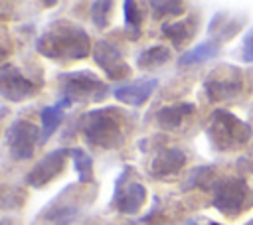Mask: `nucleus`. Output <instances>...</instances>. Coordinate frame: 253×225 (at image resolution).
Instances as JSON below:
<instances>
[{
	"label": "nucleus",
	"instance_id": "nucleus-26",
	"mask_svg": "<svg viewBox=\"0 0 253 225\" xmlns=\"http://www.w3.org/2000/svg\"><path fill=\"white\" fill-rule=\"evenodd\" d=\"M186 225H200V223H198L196 219H188V221H186Z\"/></svg>",
	"mask_w": 253,
	"mask_h": 225
},
{
	"label": "nucleus",
	"instance_id": "nucleus-28",
	"mask_svg": "<svg viewBox=\"0 0 253 225\" xmlns=\"http://www.w3.org/2000/svg\"><path fill=\"white\" fill-rule=\"evenodd\" d=\"M210 225H221V223H217V221H211V223H210Z\"/></svg>",
	"mask_w": 253,
	"mask_h": 225
},
{
	"label": "nucleus",
	"instance_id": "nucleus-7",
	"mask_svg": "<svg viewBox=\"0 0 253 225\" xmlns=\"http://www.w3.org/2000/svg\"><path fill=\"white\" fill-rule=\"evenodd\" d=\"M245 91V75L237 65L219 63L204 77V95L211 105H231Z\"/></svg>",
	"mask_w": 253,
	"mask_h": 225
},
{
	"label": "nucleus",
	"instance_id": "nucleus-10",
	"mask_svg": "<svg viewBox=\"0 0 253 225\" xmlns=\"http://www.w3.org/2000/svg\"><path fill=\"white\" fill-rule=\"evenodd\" d=\"M6 148L12 160L24 162L30 160L36 152V146L42 144V128L26 118H16L6 128Z\"/></svg>",
	"mask_w": 253,
	"mask_h": 225
},
{
	"label": "nucleus",
	"instance_id": "nucleus-23",
	"mask_svg": "<svg viewBox=\"0 0 253 225\" xmlns=\"http://www.w3.org/2000/svg\"><path fill=\"white\" fill-rule=\"evenodd\" d=\"M113 8H115V4L113 2H107V0H101V2H93L91 4V20H93V24L99 30H105L111 24Z\"/></svg>",
	"mask_w": 253,
	"mask_h": 225
},
{
	"label": "nucleus",
	"instance_id": "nucleus-14",
	"mask_svg": "<svg viewBox=\"0 0 253 225\" xmlns=\"http://www.w3.org/2000/svg\"><path fill=\"white\" fill-rule=\"evenodd\" d=\"M158 87V79H134L113 89V97L126 107H142Z\"/></svg>",
	"mask_w": 253,
	"mask_h": 225
},
{
	"label": "nucleus",
	"instance_id": "nucleus-29",
	"mask_svg": "<svg viewBox=\"0 0 253 225\" xmlns=\"http://www.w3.org/2000/svg\"><path fill=\"white\" fill-rule=\"evenodd\" d=\"M251 81H253V73H251Z\"/></svg>",
	"mask_w": 253,
	"mask_h": 225
},
{
	"label": "nucleus",
	"instance_id": "nucleus-13",
	"mask_svg": "<svg viewBox=\"0 0 253 225\" xmlns=\"http://www.w3.org/2000/svg\"><path fill=\"white\" fill-rule=\"evenodd\" d=\"M245 24V16L243 14H233L227 10H219L211 16L210 24H208V36L211 41L215 43H225L229 39H233L241 28Z\"/></svg>",
	"mask_w": 253,
	"mask_h": 225
},
{
	"label": "nucleus",
	"instance_id": "nucleus-5",
	"mask_svg": "<svg viewBox=\"0 0 253 225\" xmlns=\"http://www.w3.org/2000/svg\"><path fill=\"white\" fill-rule=\"evenodd\" d=\"M206 191H210L211 195L213 209L227 219H237L253 207V189L239 176L215 174Z\"/></svg>",
	"mask_w": 253,
	"mask_h": 225
},
{
	"label": "nucleus",
	"instance_id": "nucleus-25",
	"mask_svg": "<svg viewBox=\"0 0 253 225\" xmlns=\"http://www.w3.org/2000/svg\"><path fill=\"white\" fill-rule=\"evenodd\" d=\"M241 59L245 63H253V28L245 34L243 41H241V51H239Z\"/></svg>",
	"mask_w": 253,
	"mask_h": 225
},
{
	"label": "nucleus",
	"instance_id": "nucleus-2",
	"mask_svg": "<svg viewBox=\"0 0 253 225\" xmlns=\"http://www.w3.org/2000/svg\"><path fill=\"white\" fill-rule=\"evenodd\" d=\"M36 51L51 61H81L93 53L89 34L75 22L51 20L36 39Z\"/></svg>",
	"mask_w": 253,
	"mask_h": 225
},
{
	"label": "nucleus",
	"instance_id": "nucleus-19",
	"mask_svg": "<svg viewBox=\"0 0 253 225\" xmlns=\"http://www.w3.org/2000/svg\"><path fill=\"white\" fill-rule=\"evenodd\" d=\"M170 59H172V49L168 45L158 43V45H150V47H146L144 51L138 53L136 67L140 71H154V69L162 67L164 63H168Z\"/></svg>",
	"mask_w": 253,
	"mask_h": 225
},
{
	"label": "nucleus",
	"instance_id": "nucleus-27",
	"mask_svg": "<svg viewBox=\"0 0 253 225\" xmlns=\"http://www.w3.org/2000/svg\"><path fill=\"white\" fill-rule=\"evenodd\" d=\"M243 225H253V217H251V219H249V221H245V223H243Z\"/></svg>",
	"mask_w": 253,
	"mask_h": 225
},
{
	"label": "nucleus",
	"instance_id": "nucleus-9",
	"mask_svg": "<svg viewBox=\"0 0 253 225\" xmlns=\"http://www.w3.org/2000/svg\"><path fill=\"white\" fill-rule=\"evenodd\" d=\"M43 81L28 77L16 63H2L0 67V95L10 103H22L36 97Z\"/></svg>",
	"mask_w": 253,
	"mask_h": 225
},
{
	"label": "nucleus",
	"instance_id": "nucleus-22",
	"mask_svg": "<svg viewBox=\"0 0 253 225\" xmlns=\"http://www.w3.org/2000/svg\"><path fill=\"white\" fill-rule=\"evenodd\" d=\"M123 8H125V26H126V30L132 32V39H138L140 26H142V20H144L142 4L134 2V0H128V2L123 4Z\"/></svg>",
	"mask_w": 253,
	"mask_h": 225
},
{
	"label": "nucleus",
	"instance_id": "nucleus-6",
	"mask_svg": "<svg viewBox=\"0 0 253 225\" xmlns=\"http://www.w3.org/2000/svg\"><path fill=\"white\" fill-rule=\"evenodd\" d=\"M55 83L61 93V99H67L71 105L73 103H79V105L101 103L111 93L109 85L89 69L57 73Z\"/></svg>",
	"mask_w": 253,
	"mask_h": 225
},
{
	"label": "nucleus",
	"instance_id": "nucleus-11",
	"mask_svg": "<svg viewBox=\"0 0 253 225\" xmlns=\"http://www.w3.org/2000/svg\"><path fill=\"white\" fill-rule=\"evenodd\" d=\"M69 158H71V148L49 150L28 170V174L24 176V184L34 189H42L49 186L53 180H57L65 172V164Z\"/></svg>",
	"mask_w": 253,
	"mask_h": 225
},
{
	"label": "nucleus",
	"instance_id": "nucleus-24",
	"mask_svg": "<svg viewBox=\"0 0 253 225\" xmlns=\"http://www.w3.org/2000/svg\"><path fill=\"white\" fill-rule=\"evenodd\" d=\"M148 6L152 8V14H154L156 20H162L166 16H182L186 12L184 2H162V0H158V2H150Z\"/></svg>",
	"mask_w": 253,
	"mask_h": 225
},
{
	"label": "nucleus",
	"instance_id": "nucleus-17",
	"mask_svg": "<svg viewBox=\"0 0 253 225\" xmlns=\"http://www.w3.org/2000/svg\"><path fill=\"white\" fill-rule=\"evenodd\" d=\"M198 16L192 14V16H186L184 20H178V22H166L160 26V32L164 38H168L174 45V49H182L198 32Z\"/></svg>",
	"mask_w": 253,
	"mask_h": 225
},
{
	"label": "nucleus",
	"instance_id": "nucleus-21",
	"mask_svg": "<svg viewBox=\"0 0 253 225\" xmlns=\"http://www.w3.org/2000/svg\"><path fill=\"white\" fill-rule=\"evenodd\" d=\"M71 160L75 166V172L79 176L81 184H93L95 182V174H93V158L81 150V148H71Z\"/></svg>",
	"mask_w": 253,
	"mask_h": 225
},
{
	"label": "nucleus",
	"instance_id": "nucleus-4",
	"mask_svg": "<svg viewBox=\"0 0 253 225\" xmlns=\"http://www.w3.org/2000/svg\"><path fill=\"white\" fill-rule=\"evenodd\" d=\"M206 138L213 152L229 154L241 150L253 136V128L243 118L225 109H215L206 120Z\"/></svg>",
	"mask_w": 253,
	"mask_h": 225
},
{
	"label": "nucleus",
	"instance_id": "nucleus-1",
	"mask_svg": "<svg viewBox=\"0 0 253 225\" xmlns=\"http://www.w3.org/2000/svg\"><path fill=\"white\" fill-rule=\"evenodd\" d=\"M83 138L101 150H119L134 130V114L121 107H99L87 111L77 124Z\"/></svg>",
	"mask_w": 253,
	"mask_h": 225
},
{
	"label": "nucleus",
	"instance_id": "nucleus-15",
	"mask_svg": "<svg viewBox=\"0 0 253 225\" xmlns=\"http://www.w3.org/2000/svg\"><path fill=\"white\" fill-rule=\"evenodd\" d=\"M194 114H196V105L182 101V103H172L158 109L154 114V120L160 130L172 132V130H178L182 124H186Z\"/></svg>",
	"mask_w": 253,
	"mask_h": 225
},
{
	"label": "nucleus",
	"instance_id": "nucleus-3",
	"mask_svg": "<svg viewBox=\"0 0 253 225\" xmlns=\"http://www.w3.org/2000/svg\"><path fill=\"white\" fill-rule=\"evenodd\" d=\"M97 197V184H81L73 182L67 184L47 205L42 207L38 213L40 221L49 225H71L79 221L93 205Z\"/></svg>",
	"mask_w": 253,
	"mask_h": 225
},
{
	"label": "nucleus",
	"instance_id": "nucleus-12",
	"mask_svg": "<svg viewBox=\"0 0 253 225\" xmlns=\"http://www.w3.org/2000/svg\"><path fill=\"white\" fill-rule=\"evenodd\" d=\"M93 59L105 71L111 81H123L130 77V65L125 61L123 53L109 39H97L93 45Z\"/></svg>",
	"mask_w": 253,
	"mask_h": 225
},
{
	"label": "nucleus",
	"instance_id": "nucleus-8",
	"mask_svg": "<svg viewBox=\"0 0 253 225\" xmlns=\"http://www.w3.org/2000/svg\"><path fill=\"white\" fill-rule=\"evenodd\" d=\"M146 186L134 166H125L115 180L111 207L121 215H136L146 203Z\"/></svg>",
	"mask_w": 253,
	"mask_h": 225
},
{
	"label": "nucleus",
	"instance_id": "nucleus-20",
	"mask_svg": "<svg viewBox=\"0 0 253 225\" xmlns=\"http://www.w3.org/2000/svg\"><path fill=\"white\" fill-rule=\"evenodd\" d=\"M63 107L59 105H47L40 111V118H42V144H45L51 134L59 128L61 120H63Z\"/></svg>",
	"mask_w": 253,
	"mask_h": 225
},
{
	"label": "nucleus",
	"instance_id": "nucleus-18",
	"mask_svg": "<svg viewBox=\"0 0 253 225\" xmlns=\"http://www.w3.org/2000/svg\"><path fill=\"white\" fill-rule=\"evenodd\" d=\"M219 49H221V45H219V43H215V41L208 39V41H202V43L194 45L192 49L184 51V53H182V57H178V61H176V63H178V67H180V69L196 67V65L206 63L208 59L215 57V55L219 53Z\"/></svg>",
	"mask_w": 253,
	"mask_h": 225
},
{
	"label": "nucleus",
	"instance_id": "nucleus-16",
	"mask_svg": "<svg viewBox=\"0 0 253 225\" xmlns=\"http://www.w3.org/2000/svg\"><path fill=\"white\" fill-rule=\"evenodd\" d=\"M186 162H188V158H186L184 150L174 148V146L160 148V150H156L154 158L150 160V174L154 178L164 180V178H170V176L178 174L186 166Z\"/></svg>",
	"mask_w": 253,
	"mask_h": 225
}]
</instances>
